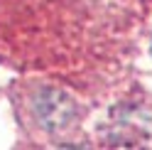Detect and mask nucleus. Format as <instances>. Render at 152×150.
I'll return each mask as SVG.
<instances>
[{"label": "nucleus", "mask_w": 152, "mask_h": 150, "mask_svg": "<svg viewBox=\"0 0 152 150\" xmlns=\"http://www.w3.org/2000/svg\"><path fill=\"white\" fill-rule=\"evenodd\" d=\"M150 57H152V25H150Z\"/></svg>", "instance_id": "nucleus-1"}]
</instances>
